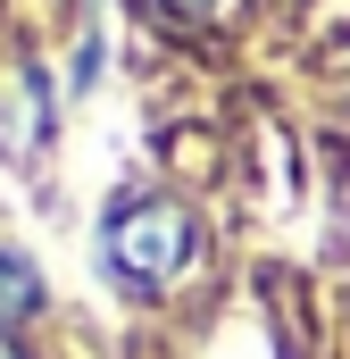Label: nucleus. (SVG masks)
<instances>
[{
    "instance_id": "2",
    "label": "nucleus",
    "mask_w": 350,
    "mask_h": 359,
    "mask_svg": "<svg viewBox=\"0 0 350 359\" xmlns=\"http://www.w3.org/2000/svg\"><path fill=\"white\" fill-rule=\"evenodd\" d=\"M34 309H42V276L25 268L17 251H0V326H25Z\"/></svg>"
},
{
    "instance_id": "3",
    "label": "nucleus",
    "mask_w": 350,
    "mask_h": 359,
    "mask_svg": "<svg viewBox=\"0 0 350 359\" xmlns=\"http://www.w3.org/2000/svg\"><path fill=\"white\" fill-rule=\"evenodd\" d=\"M150 8H159V17H175V25H225L242 0H150Z\"/></svg>"
},
{
    "instance_id": "4",
    "label": "nucleus",
    "mask_w": 350,
    "mask_h": 359,
    "mask_svg": "<svg viewBox=\"0 0 350 359\" xmlns=\"http://www.w3.org/2000/svg\"><path fill=\"white\" fill-rule=\"evenodd\" d=\"M0 359H34V351H25V334H17V326H0Z\"/></svg>"
},
{
    "instance_id": "1",
    "label": "nucleus",
    "mask_w": 350,
    "mask_h": 359,
    "mask_svg": "<svg viewBox=\"0 0 350 359\" xmlns=\"http://www.w3.org/2000/svg\"><path fill=\"white\" fill-rule=\"evenodd\" d=\"M209 234L175 192H134L100 217V276H117L125 292H175L200 268Z\"/></svg>"
}]
</instances>
